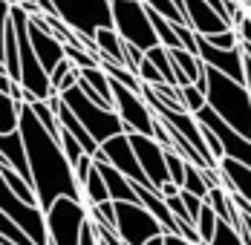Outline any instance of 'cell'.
I'll return each mask as SVG.
<instances>
[{
	"label": "cell",
	"instance_id": "1",
	"mask_svg": "<svg viewBox=\"0 0 251 245\" xmlns=\"http://www.w3.org/2000/svg\"><path fill=\"white\" fill-rule=\"evenodd\" d=\"M21 136H24L26 153H29V168H32V179H35L41 208L50 211L61 196L84 202V188L78 185L75 168L70 165V159L61 147V139H55L41 124V119L35 116V110L29 104H24Z\"/></svg>",
	"mask_w": 251,
	"mask_h": 245
},
{
	"label": "cell",
	"instance_id": "2",
	"mask_svg": "<svg viewBox=\"0 0 251 245\" xmlns=\"http://www.w3.org/2000/svg\"><path fill=\"white\" fill-rule=\"evenodd\" d=\"M208 84H205V96H208V107L228 124L234 127L240 136L251 139V93L246 84L228 78V75L217 73L211 67H205Z\"/></svg>",
	"mask_w": 251,
	"mask_h": 245
},
{
	"label": "cell",
	"instance_id": "3",
	"mask_svg": "<svg viewBox=\"0 0 251 245\" xmlns=\"http://www.w3.org/2000/svg\"><path fill=\"white\" fill-rule=\"evenodd\" d=\"M58 9V18L73 26L78 35H84V44L93 55L101 52L96 47V32L104 26H113V0H52Z\"/></svg>",
	"mask_w": 251,
	"mask_h": 245
},
{
	"label": "cell",
	"instance_id": "4",
	"mask_svg": "<svg viewBox=\"0 0 251 245\" xmlns=\"http://www.w3.org/2000/svg\"><path fill=\"white\" fill-rule=\"evenodd\" d=\"M61 98H64V104H67L78 119H81V124L90 130V136H93L99 145L110 142L113 136L127 133L122 116H119L113 107H101V104H96V101H90V98L84 96L81 87H73V90L61 93Z\"/></svg>",
	"mask_w": 251,
	"mask_h": 245
},
{
	"label": "cell",
	"instance_id": "5",
	"mask_svg": "<svg viewBox=\"0 0 251 245\" xmlns=\"http://www.w3.org/2000/svg\"><path fill=\"white\" fill-rule=\"evenodd\" d=\"M113 26L127 44L145 49V52H151L153 47H162L145 0H113Z\"/></svg>",
	"mask_w": 251,
	"mask_h": 245
},
{
	"label": "cell",
	"instance_id": "6",
	"mask_svg": "<svg viewBox=\"0 0 251 245\" xmlns=\"http://www.w3.org/2000/svg\"><path fill=\"white\" fill-rule=\"evenodd\" d=\"M87 222H90V205L81 202V199L61 196L47 211L50 243L52 245H81V234H84Z\"/></svg>",
	"mask_w": 251,
	"mask_h": 245
},
{
	"label": "cell",
	"instance_id": "7",
	"mask_svg": "<svg viewBox=\"0 0 251 245\" xmlns=\"http://www.w3.org/2000/svg\"><path fill=\"white\" fill-rule=\"evenodd\" d=\"M0 217H9L21 231H26L38 245H50V225H47V211L41 205H29L15 194L9 185L0 182Z\"/></svg>",
	"mask_w": 251,
	"mask_h": 245
},
{
	"label": "cell",
	"instance_id": "8",
	"mask_svg": "<svg viewBox=\"0 0 251 245\" xmlns=\"http://www.w3.org/2000/svg\"><path fill=\"white\" fill-rule=\"evenodd\" d=\"M116 231L125 245H145L148 240L165 234L162 222L142 202H116Z\"/></svg>",
	"mask_w": 251,
	"mask_h": 245
},
{
	"label": "cell",
	"instance_id": "9",
	"mask_svg": "<svg viewBox=\"0 0 251 245\" xmlns=\"http://www.w3.org/2000/svg\"><path fill=\"white\" fill-rule=\"evenodd\" d=\"M113 110L122 116L127 133H145V136L156 133V119L159 116L153 113V107L145 101V96L122 87L119 81H113Z\"/></svg>",
	"mask_w": 251,
	"mask_h": 245
},
{
	"label": "cell",
	"instance_id": "10",
	"mask_svg": "<svg viewBox=\"0 0 251 245\" xmlns=\"http://www.w3.org/2000/svg\"><path fill=\"white\" fill-rule=\"evenodd\" d=\"M96 162H107V165H113L116 171L125 173L127 179H133L136 185H148V188H153L151 179H148V173L142 171V165H139V156H136V150H133L130 133L113 136L110 142H104L101 150L96 153Z\"/></svg>",
	"mask_w": 251,
	"mask_h": 245
},
{
	"label": "cell",
	"instance_id": "11",
	"mask_svg": "<svg viewBox=\"0 0 251 245\" xmlns=\"http://www.w3.org/2000/svg\"><path fill=\"white\" fill-rule=\"evenodd\" d=\"M130 142H133V150H136V156H139V165H142V171L148 173L151 185L156 191H162V188L171 182L168 150L159 145L153 136H145V133H130Z\"/></svg>",
	"mask_w": 251,
	"mask_h": 245
},
{
	"label": "cell",
	"instance_id": "12",
	"mask_svg": "<svg viewBox=\"0 0 251 245\" xmlns=\"http://www.w3.org/2000/svg\"><path fill=\"white\" fill-rule=\"evenodd\" d=\"M197 122H200L202 127H208V130H214V133H217V139L223 142V150H226L228 159H234V162H240V165L251 168V139L240 136L234 127H228V124L223 122L211 107H208V104L197 113Z\"/></svg>",
	"mask_w": 251,
	"mask_h": 245
},
{
	"label": "cell",
	"instance_id": "13",
	"mask_svg": "<svg viewBox=\"0 0 251 245\" xmlns=\"http://www.w3.org/2000/svg\"><path fill=\"white\" fill-rule=\"evenodd\" d=\"M197 55L202 58L205 67L228 75V78H234V81H240V84H246V49H243V44L234 47V49H217L214 44H208V38L200 35V41H197Z\"/></svg>",
	"mask_w": 251,
	"mask_h": 245
},
{
	"label": "cell",
	"instance_id": "14",
	"mask_svg": "<svg viewBox=\"0 0 251 245\" xmlns=\"http://www.w3.org/2000/svg\"><path fill=\"white\" fill-rule=\"evenodd\" d=\"M29 41H32V49H35L38 61L44 64V70L50 75H52V70L67 58V44H64L61 38H55L50 29H44L38 21L29 24Z\"/></svg>",
	"mask_w": 251,
	"mask_h": 245
},
{
	"label": "cell",
	"instance_id": "15",
	"mask_svg": "<svg viewBox=\"0 0 251 245\" xmlns=\"http://www.w3.org/2000/svg\"><path fill=\"white\" fill-rule=\"evenodd\" d=\"M185 15H188V26L197 35H205V38H211L217 32H226V29H234L208 0H185Z\"/></svg>",
	"mask_w": 251,
	"mask_h": 245
},
{
	"label": "cell",
	"instance_id": "16",
	"mask_svg": "<svg viewBox=\"0 0 251 245\" xmlns=\"http://www.w3.org/2000/svg\"><path fill=\"white\" fill-rule=\"evenodd\" d=\"M0 165L15 168L24 179H29V182L35 185V179H32V168H29V153H26L21 130H18V133H6V136H0Z\"/></svg>",
	"mask_w": 251,
	"mask_h": 245
},
{
	"label": "cell",
	"instance_id": "17",
	"mask_svg": "<svg viewBox=\"0 0 251 245\" xmlns=\"http://www.w3.org/2000/svg\"><path fill=\"white\" fill-rule=\"evenodd\" d=\"M136 194H139V202L151 211L156 220L162 222V228H165V234H179V220H176L174 214H171V208H168V199L159 194L156 188H148V185H136Z\"/></svg>",
	"mask_w": 251,
	"mask_h": 245
},
{
	"label": "cell",
	"instance_id": "18",
	"mask_svg": "<svg viewBox=\"0 0 251 245\" xmlns=\"http://www.w3.org/2000/svg\"><path fill=\"white\" fill-rule=\"evenodd\" d=\"M220 171H223V188L228 194H240L246 202L251 205V168L234 162V159H223L220 162Z\"/></svg>",
	"mask_w": 251,
	"mask_h": 245
},
{
	"label": "cell",
	"instance_id": "19",
	"mask_svg": "<svg viewBox=\"0 0 251 245\" xmlns=\"http://www.w3.org/2000/svg\"><path fill=\"white\" fill-rule=\"evenodd\" d=\"M99 171L104 173V182L110 188V199L113 202H139V194H136V182L127 179L122 171H116L113 165L107 162H99Z\"/></svg>",
	"mask_w": 251,
	"mask_h": 245
},
{
	"label": "cell",
	"instance_id": "20",
	"mask_svg": "<svg viewBox=\"0 0 251 245\" xmlns=\"http://www.w3.org/2000/svg\"><path fill=\"white\" fill-rule=\"evenodd\" d=\"M96 47H99L101 58H110L113 64L127 67V55H125V38L116 32V26H104L96 32Z\"/></svg>",
	"mask_w": 251,
	"mask_h": 245
},
{
	"label": "cell",
	"instance_id": "21",
	"mask_svg": "<svg viewBox=\"0 0 251 245\" xmlns=\"http://www.w3.org/2000/svg\"><path fill=\"white\" fill-rule=\"evenodd\" d=\"M21 116H24V101L0 96V136L18 133L21 130Z\"/></svg>",
	"mask_w": 251,
	"mask_h": 245
},
{
	"label": "cell",
	"instance_id": "22",
	"mask_svg": "<svg viewBox=\"0 0 251 245\" xmlns=\"http://www.w3.org/2000/svg\"><path fill=\"white\" fill-rule=\"evenodd\" d=\"M110 199V188L104 182V173L99 171V162H96V171L90 173L87 185H84V202L87 205H99V202H107Z\"/></svg>",
	"mask_w": 251,
	"mask_h": 245
},
{
	"label": "cell",
	"instance_id": "23",
	"mask_svg": "<svg viewBox=\"0 0 251 245\" xmlns=\"http://www.w3.org/2000/svg\"><path fill=\"white\" fill-rule=\"evenodd\" d=\"M148 9H153L156 15H162L165 21H171L174 26H188V15L176 6L174 0H145Z\"/></svg>",
	"mask_w": 251,
	"mask_h": 245
},
{
	"label": "cell",
	"instance_id": "24",
	"mask_svg": "<svg viewBox=\"0 0 251 245\" xmlns=\"http://www.w3.org/2000/svg\"><path fill=\"white\" fill-rule=\"evenodd\" d=\"M29 107L35 110V116L41 119V124L50 130L52 136H55V139H61V130H64V127H61V122H58V113L50 107V101H32Z\"/></svg>",
	"mask_w": 251,
	"mask_h": 245
},
{
	"label": "cell",
	"instance_id": "25",
	"mask_svg": "<svg viewBox=\"0 0 251 245\" xmlns=\"http://www.w3.org/2000/svg\"><path fill=\"white\" fill-rule=\"evenodd\" d=\"M0 240L9 245H38L26 231H21L15 222L9 220V217H0Z\"/></svg>",
	"mask_w": 251,
	"mask_h": 245
},
{
	"label": "cell",
	"instance_id": "26",
	"mask_svg": "<svg viewBox=\"0 0 251 245\" xmlns=\"http://www.w3.org/2000/svg\"><path fill=\"white\" fill-rule=\"evenodd\" d=\"M182 191H191V194L202 196V199L211 194V188H208V182H205V176H202V168H200V165H191V162H188V171H185V185H182Z\"/></svg>",
	"mask_w": 251,
	"mask_h": 245
},
{
	"label": "cell",
	"instance_id": "27",
	"mask_svg": "<svg viewBox=\"0 0 251 245\" xmlns=\"http://www.w3.org/2000/svg\"><path fill=\"white\" fill-rule=\"evenodd\" d=\"M217 222H220L217 211H214V208L205 202V208H202L200 220H197V231H200L202 245H211V240H214V231H217Z\"/></svg>",
	"mask_w": 251,
	"mask_h": 245
},
{
	"label": "cell",
	"instance_id": "28",
	"mask_svg": "<svg viewBox=\"0 0 251 245\" xmlns=\"http://www.w3.org/2000/svg\"><path fill=\"white\" fill-rule=\"evenodd\" d=\"M211 245H246V240H243V234H240L228 220H220L217 222V231H214Z\"/></svg>",
	"mask_w": 251,
	"mask_h": 245
},
{
	"label": "cell",
	"instance_id": "29",
	"mask_svg": "<svg viewBox=\"0 0 251 245\" xmlns=\"http://www.w3.org/2000/svg\"><path fill=\"white\" fill-rule=\"evenodd\" d=\"M182 90V104H185V110L188 113H200L202 107L208 104V96H205V90H200L197 84H185V87H179Z\"/></svg>",
	"mask_w": 251,
	"mask_h": 245
},
{
	"label": "cell",
	"instance_id": "30",
	"mask_svg": "<svg viewBox=\"0 0 251 245\" xmlns=\"http://www.w3.org/2000/svg\"><path fill=\"white\" fill-rule=\"evenodd\" d=\"M90 220L101 222L107 228H116V202L107 199V202H99V205H90Z\"/></svg>",
	"mask_w": 251,
	"mask_h": 245
},
{
	"label": "cell",
	"instance_id": "31",
	"mask_svg": "<svg viewBox=\"0 0 251 245\" xmlns=\"http://www.w3.org/2000/svg\"><path fill=\"white\" fill-rule=\"evenodd\" d=\"M61 147H64V153H67V159H70V165H73V168L78 165V159L87 153V150L81 147V142H78L70 130H61Z\"/></svg>",
	"mask_w": 251,
	"mask_h": 245
},
{
	"label": "cell",
	"instance_id": "32",
	"mask_svg": "<svg viewBox=\"0 0 251 245\" xmlns=\"http://www.w3.org/2000/svg\"><path fill=\"white\" fill-rule=\"evenodd\" d=\"M202 38H205V35H202ZM208 44H214L217 49H234V47H240L243 41H240V32H237V29H226V32L211 35Z\"/></svg>",
	"mask_w": 251,
	"mask_h": 245
},
{
	"label": "cell",
	"instance_id": "33",
	"mask_svg": "<svg viewBox=\"0 0 251 245\" xmlns=\"http://www.w3.org/2000/svg\"><path fill=\"white\" fill-rule=\"evenodd\" d=\"M139 78H142V84H148V87H156V84H168L162 73L156 70V64H153L151 58H145L142 61V67H139Z\"/></svg>",
	"mask_w": 251,
	"mask_h": 245
},
{
	"label": "cell",
	"instance_id": "34",
	"mask_svg": "<svg viewBox=\"0 0 251 245\" xmlns=\"http://www.w3.org/2000/svg\"><path fill=\"white\" fill-rule=\"evenodd\" d=\"M96 171V159L90 156V153H84L81 159H78V165H75V179H78V185L84 188L87 185V179H90V173Z\"/></svg>",
	"mask_w": 251,
	"mask_h": 245
},
{
	"label": "cell",
	"instance_id": "35",
	"mask_svg": "<svg viewBox=\"0 0 251 245\" xmlns=\"http://www.w3.org/2000/svg\"><path fill=\"white\" fill-rule=\"evenodd\" d=\"M73 67H75V64H73L70 58H64V61H61V64H58V67L52 70L50 78H52V90H55V93H58V87L64 84V78H67V75L73 73Z\"/></svg>",
	"mask_w": 251,
	"mask_h": 245
},
{
	"label": "cell",
	"instance_id": "36",
	"mask_svg": "<svg viewBox=\"0 0 251 245\" xmlns=\"http://www.w3.org/2000/svg\"><path fill=\"white\" fill-rule=\"evenodd\" d=\"M81 245H101V243H99V237H96V228H93V222H87V225H84Z\"/></svg>",
	"mask_w": 251,
	"mask_h": 245
},
{
	"label": "cell",
	"instance_id": "37",
	"mask_svg": "<svg viewBox=\"0 0 251 245\" xmlns=\"http://www.w3.org/2000/svg\"><path fill=\"white\" fill-rule=\"evenodd\" d=\"M237 32H240V41H243L246 47H251V15L240 26H237Z\"/></svg>",
	"mask_w": 251,
	"mask_h": 245
},
{
	"label": "cell",
	"instance_id": "38",
	"mask_svg": "<svg viewBox=\"0 0 251 245\" xmlns=\"http://www.w3.org/2000/svg\"><path fill=\"white\" fill-rule=\"evenodd\" d=\"M165 245H197V243L185 240L182 234H165Z\"/></svg>",
	"mask_w": 251,
	"mask_h": 245
},
{
	"label": "cell",
	"instance_id": "39",
	"mask_svg": "<svg viewBox=\"0 0 251 245\" xmlns=\"http://www.w3.org/2000/svg\"><path fill=\"white\" fill-rule=\"evenodd\" d=\"M18 6H24V9H26V12H29V15H38V12H41L35 0H18Z\"/></svg>",
	"mask_w": 251,
	"mask_h": 245
},
{
	"label": "cell",
	"instance_id": "40",
	"mask_svg": "<svg viewBox=\"0 0 251 245\" xmlns=\"http://www.w3.org/2000/svg\"><path fill=\"white\" fill-rule=\"evenodd\" d=\"M243 222H246V234H243V240H246V245H251V217H243Z\"/></svg>",
	"mask_w": 251,
	"mask_h": 245
},
{
	"label": "cell",
	"instance_id": "41",
	"mask_svg": "<svg viewBox=\"0 0 251 245\" xmlns=\"http://www.w3.org/2000/svg\"><path fill=\"white\" fill-rule=\"evenodd\" d=\"M246 87H249V93H251V58L246 55Z\"/></svg>",
	"mask_w": 251,
	"mask_h": 245
},
{
	"label": "cell",
	"instance_id": "42",
	"mask_svg": "<svg viewBox=\"0 0 251 245\" xmlns=\"http://www.w3.org/2000/svg\"><path fill=\"white\" fill-rule=\"evenodd\" d=\"M145 245H165V234H159V237H153V240H148Z\"/></svg>",
	"mask_w": 251,
	"mask_h": 245
},
{
	"label": "cell",
	"instance_id": "43",
	"mask_svg": "<svg viewBox=\"0 0 251 245\" xmlns=\"http://www.w3.org/2000/svg\"><path fill=\"white\" fill-rule=\"evenodd\" d=\"M243 49H246V55H249V58H251V47H246V44H243Z\"/></svg>",
	"mask_w": 251,
	"mask_h": 245
},
{
	"label": "cell",
	"instance_id": "44",
	"mask_svg": "<svg viewBox=\"0 0 251 245\" xmlns=\"http://www.w3.org/2000/svg\"><path fill=\"white\" fill-rule=\"evenodd\" d=\"M243 3H251V0H243Z\"/></svg>",
	"mask_w": 251,
	"mask_h": 245
}]
</instances>
